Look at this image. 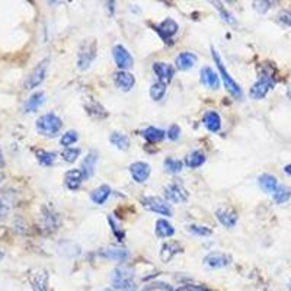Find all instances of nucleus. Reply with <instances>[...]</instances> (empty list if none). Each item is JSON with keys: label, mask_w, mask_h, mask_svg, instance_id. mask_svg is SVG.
Instances as JSON below:
<instances>
[{"label": "nucleus", "mask_w": 291, "mask_h": 291, "mask_svg": "<svg viewBox=\"0 0 291 291\" xmlns=\"http://www.w3.org/2000/svg\"><path fill=\"white\" fill-rule=\"evenodd\" d=\"M188 231L196 234V236H202V237H207V236H211L212 234V230L210 227H205V226H196V224H191L188 226Z\"/></svg>", "instance_id": "35"}, {"label": "nucleus", "mask_w": 291, "mask_h": 291, "mask_svg": "<svg viewBox=\"0 0 291 291\" xmlns=\"http://www.w3.org/2000/svg\"><path fill=\"white\" fill-rule=\"evenodd\" d=\"M80 154V150L79 148H73V147H67L63 153H61V157L67 162V163H73Z\"/></svg>", "instance_id": "37"}, {"label": "nucleus", "mask_w": 291, "mask_h": 291, "mask_svg": "<svg viewBox=\"0 0 291 291\" xmlns=\"http://www.w3.org/2000/svg\"><path fill=\"white\" fill-rule=\"evenodd\" d=\"M269 1H255L253 3V6H255V9L258 10V12H260V13H263V12H266L268 9H269Z\"/></svg>", "instance_id": "44"}, {"label": "nucleus", "mask_w": 291, "mask_h": 291, "mask_svg": "<svg viewBox=\"0 0 291 291\" xmlns=\"http://www.w3.org/2000/svg\"><path fill=\"white\" fill-rule=\"evenodd\" d=\"M178 252H180V244L179 243H176V242H166L162 246L160 258H162L163 262H169Z\"/></svg>", "instance_id": "26"}, {"label": "nucleus", "mask_w": 291, "mask_h": 291, "mask_svg": "<svg viewBox=\"0 0 291 291\" xmlns=\"http://www.w3.org/2000/svg\"><path fill=\"white\" fill-rule=\"evenodd\" d=\"M179 135H180V127H179L178 124H173V125H170V127H169V129H167V132H166V137L175 141V140H178V138H179Z\"/></svg>", "instance_id": "40"}, {"label": "nucleus", "mask_w": 291, "mask_h": 291, "mask_svg": "<svg viewBox=\"0 0 291 291\" xmlns=\"http://www.w3.org/2000/svg\"><path fill=\"white\" fill-rule=\"evenodd\" d=\"M109 195H111V186H109V185H100V186H97L96 189L92 191L90 199H92L95 204L102 205V204L108 199Z\"/></svg>", "instance_id": "25"}, {"label": "nucleus", "mask_w": 291, "mask_h": 291, "mask_svg": "<svg viewBox=\"0 0 291 291\" xmlns=\"http://www.w3.org/2000/svg\"><path fill=\"white\" fill-rule=\"evenodd\" d=\"M274 84H275V80L271 74H262L259 80L250 87L249 96L252 99H263L266 93L274 87Z\"/></svg>", "instance_id": "6"}, {"label": "nucleus", "mask_w": 291, "mask_h": 291, "mask_svg": "<svg viewBox=\"0 0 291 291\" xmlns=\"http://www.w3.org/2000/svg\"><path fill=\"white\" fill-rule=\"evenodd\" d=\"M109 141L119 150H128L129 147V138L122 132H112L109 137Z\"/></svg>", "instance_id": "30"}, {"label": "nucleus", "mask_w": 291, "mask_h": 291, "mask_svg": "<svg viewBox=\"0 0 291 291\" xmlns=\"http://www.w3.org/2000/svg\"><path fill=\"white\" fill-rule=\"evenodd\" d=\"M287 93H288V97L291 99V84H290V87H288V92H287Z\"/></svg>", "instance_id": "47"}, {"label": "nucleus", "mask_w": 291, "mask_h": 291, "mask_svg": "<svg viewBox=\"0 0 291 291\" xmlns=\"http://www.w3.org/2000/svg\"><path fill=\"white\" fill-rule=\"evenodd\" d=\"M215 217H217V220H218L224 227H228V228L234 227L236 223H237V214H236L233 210L226 208V207L218 208V210L215 211Z\"/></svg>", "instance_id": "17"}, {"label": "nucleus", "mask_w": 291, "mask_h": 291, "mask_svg": "<svg viewBox=\"0 0 291 291\" xmlns=\"http://www.w3.org/2000/svg\"><path fill=\"white\" fill-rule=\"evenodd\" d=\"M291 196V189L285 185H278V188L274 192V201L276 204H284L290 199Z\"/></svg>", "instance_id": "31"}, {"label": "nucleus", "mask_w": 291, "mask_h": 291, "mask_svg": "<svg viewBox=\"0 0 291 291\" xmlns=\"http://www.w3.org/2000/svg\"><path fill=\"white\" fill-rule=\"evenodd\" d=\"M156 234H157V237H162V239L170 237L175 234V228L169 221H166L164 218H160L156 221Z\"/></svg>", "instance_id": "28"}, {"label": "nucleus", "mask_w": 291, "mask_h": 291, "mask_svg": "<svg viewBox=\"0 0 291 291\" xmlns=\"http://www.w3.org/2000/svg\"><path fill=\"white\" fill-rule=\"evenodd\" d=\"M164 196H166V199H169L175 204H183V202L188 201L189 194L183 188L182 183L173 182V183H170L164 188Z\"/></svg>", "instance_id": "8"}, {"label": "nucleus", "mask_w": 291, "mask_h": 291, "mask_svg": "<svg viewBox=\"0 0 291 291\" xmlns=\"http://www.w3.org/2000/svg\"><path fill=\"white\" fill-rule=\"evenodd\" d=\"M164 93H166V84H164V83L156 81V83L151 84V87H150V96H151L153 100H160V99H163Z\"/></svg>", "instance_id": "33"}, {"label": "nucleus", "mask_w": 291, "mask_h": 291, "mask_svg": "<svg viewBox=\"0 0 291 291\" xmlns=\"http://www.w3.org/2000/svg\"><path fill=\"white\" fill-rule=\"evenodd\" d=\"M284 170H285V173L291 175V163H290V164H287V166L284 167Z\"/></svg>", "instance_id": "45"}, {"label": "nucleus", "mask_w": 291, "mask_h": 291, "mask_svg": "<svg viewBox=\"0 0 291 291\" xmlns=\"http://www.w3.org/2000/svg\"><path fill=\"white\" fill-rule=\"evenodd\" d=\"M129 172H131V176L135 182L141 183V182H146L150 176V164L146 163V162H134L131 166H129Z\"/></svg>", "instance_id": "12"}, {"label": "nucleus", "mask_w": 291, "mask_h": 291, "mask_svg": "<svg viewBox=\"0 0 291 291\" xmlns=\"http://www.w3.org/2000/svg\"><path fill=\"white\" fill-rule=\"evenodd\" d=\"M132 269L128 266H118L112 272V285L119 290H125L132 285Z\"/></svg>", "instance_id": "7"}, {"label": "nucleus", "mask_w": 291, "mask_h": 291, "mask_svg": "<svg viewBox=\"0 0 291 291\" xmlns=\"http://www.w3.org/2000/svg\"><path fill=\"white\" fill-rule=\"evenodd\" d=\"M196 61H198V58L194 52L183 51L176 57V67L179 70H189L196 64Z\"/></svg>", "instance_id": "21"}, {"label": "nucleus", "mask_w": 291, "mask_h": 291, "mask_svg": "<svg viewBox=\"0 0 291 291\" xmlns=\"http://www.w3.org/2000/svg\"><path fill=\"white\" fill-rule=\"evenodd\" d=\"M3 164V159H1V150H0V166Z\"/></svg>", "instance_id": "48"}, {"label": "nucleus", "mask_w": 291, "mask_h": 291, "mask_svg": "<svg viewBox=\"0 0 291 291\" xmlns=\"http://www.w3.org/2000/svg\"><path fill=\"white\" fill-rule=\"evenodd\" d=\"M178 29H179V26H178V23H176L172 17H166L164 20H162V22L156 26L157 33H159V35L162 36V39H164V41H170V39L176 35Z\"/></svg>", "instance_id": "10"}, {"label": "nucleus", "mask_w": 291, "mask_h": 291, "mask_svg": "<svg viewBox=\"0 0 291 291\" xmlns=\"http://www.w3.org/2000/svg\"><path fill=\"white\" fill-rule=\"evenodd\" d=\"M55 153L51 151H45V150H36V159L39 162V164L42 166H51L55 162Z\"/></svg>", "instance_id": "32"}, {"label": "nucleus", "mask_w": 291, "mask_h": 291, "mask_svg": "<svg viewBox=\"0 0 291 291\" xmlns=\"http://www.w3.org/2000/svg\"><path fill=\"white\" fill-rule=\"evenodd\" d=\"M205 162V154L201 150H194L192 153H189L185 159V163L191 167V169H196L201 164H204Z\"/></svg>", "instance_id": "29"}, {"label": "nucleus", "mask_w": 291, "mask_h": 291, "mask_svg": "<svg viewBox=\"0 0 291 291\" xmlns=\"http://www.w3.org/2000/svg\"><path fill=\"white\" fill-rule=\"evenodd\" d=\"M108 221H109V224L112 226V231H113V234L118 237V240H122L124 239V231L115 224V221H113V218L112 217H108Z\"/></svg>", "instance_id": "42"}, {"label": "nucleus", "mask_w": 291, "mask_h": 291, "mask_svg": "<svg viewBox=\"0 0 291 291\" xmlns=\"http://www.w3.org/2000/svg\"><path fill=\"white\" fill-rule=\"evenodd\" d=\"M212 4H215V6H217V9L220 10L223 20H226V22H228V23H236V19L233 17V15H231L230 12H227L226 9H223V6H221L218 1H212Z\"/></svg>", "instance_id": "39"}, {"label": "nucleus", "mask_w": 291, "mask_h": 291, "mask_svg": "<svg viewBox=\"0 0 291 291\" xmlns=\"http://www.w3.org/2000/svg\"><path fill=\"white\" fill-rule=\"evenodd\" d=\"M113 80H115L116 87L121 89L122 92H128V90H131V89L134 87V84H135V77H134L131 73L124 71V70L116 71V73L113 74Z\"/></svg>", "instance_id": "14"}, {"label": "nucleus", "mask_w": 291, "mask_h": 291, "mask_svg": "<svg viewBox=\"0 0 291 291\" xmlns=\"http://www.w3.org/2000/svg\"><path fill=\"white\" fill-rule=\"evenodd\" d=\"M83 179H84L83 172L79 170V169L68 170V172H65V175H64V183H65V186H67L68 189H71V191L79 189V186L81 185Z\"/></svg>", "instance_id": "19"}, {"label": "nucleus", "mask_w": 291, "mask_h": 291, "mask_svg": "<svg viewBox=\"0 0 291 291\" xmlns=\"http://www.w3.org/2000/svg\"><path fill=\"white\" fill-rule=\"evenodd\" d=\"M61 127H63V121L54 112L44 113L42 116H39L36 119V129L41 135H45V137L57 135L60 132Z\"/></svg>", "instance_id": "1"}, {"label": "nucleus", "mask_w": 291, "mask_h": 291, "mask_svg": "<svg viewBox=\"0 0 291 291\" xmlns=\"http://www.w3.org/2000/svg\"><path fill=\"white\" fill-rule=\"evenodd\" d=\"M163 164H164V169L170 173H179L183 167V163L178 159H173V157H166Z\"/></svg>", "instance_id": "34"}, {"label": "nucleus", "mask_w": 291, "mask_h": 291, "mask_svg": "<svg viewBox=\"0 0 291 291\" xmlns=\"http://www.w3.org/2000/svg\"><path fill=\"white\" fill-rule=\"evenodd\" d=\"M141 291H172V287L164 282H153L146 285Z\"/></svg>", "instance_id": "38"}, {"label": "nucleus", "mask_w": 291, "mask_h": 291, "mask_svg": "<svg viewBox=\"0 0 291 291\" xmlns=\"http://www.w3.org/2000/svg\"><path fill=\"white\" fill-rule=\"evenodd\" d=\"M45 102V93L44 92H35L23 105V109L25 112H33L36 111L42 103Z\"/></svg>", "instance_id": "24"}, {"label": "nucleus", "mask_w": 291, "mask_h": 291, "mask_svg": "<svg viewBox=\"0 0 291 291\" xmlns=\"http://www.w3.org/2000/svg\"><path fill=\"white\" fill-rule=\"evenodd\" d=\"M112 54H113V60H115L116 65H118L119 68H122V70L129 68V67L132 65V63H134L132 55H131L122 45H119V44H116V45L112 48Z\"/></svg>", "instance_id": "9"}, {"label": "nucleus", "mask_w": 291, "mask_h": 291, "mask_svg": "<svg viewBox=\"0 0 291 291\" xmlns=\"http://www.w3.org/2000/svg\"><path fill=\"white\" fill-rule=\"evenodd\" d=\"M211 52H212V58H214V61H215V64H217V68H218V71H220V74H221V79H223V81H224V87H226L234 97H242V89H240V86H239V84L236 83V80L228 74V71H227V68H226V65H224V63H223L220 54L215 51L214 47H211Z\"/></svg>", "instance_id": "2"}, {"label": "nucleus", "mask_w": 291, "mask_h": 291, "mask_svg": "<svg viewBox=\"0 0 291 291\" xmlns=\"http://www.w3.org/2000/svg\"><path fill=\"white\" fill-rule=\"evenodd\" d=\"M96 162H97V153L95 150H90L81 162V172H83L84 179H89L93 175Z\"/></svg>", "instance_id": "20"}, {"label": "nucleus", "mask_w": 291, "mask_h": 291, "mask_svg": "<svg viewBox=\"0 0 291 291\" xmlns=\"http://www.w3.org/2000/svg\"><path fill=\"white\" fill-rule=\"evenodd\" d=\"M48 63H49V60L44 58L33 67V70L28 74V77L23 83L25 89H35L36 86H39L44 81V79L47 76V70H48Z\"/></svg>", "instance_id": "4"}, {"label": "nucleus", "mask_w": 291, "mask_h": 291, "mask_svg": "<svg viewBox=\"0 0 291 291\" xmlns=\"http://www.w3.org/2000/svg\"><path fill=\"white\" fill-rule=\"evenodd\" d=\"M141 135L148 141V143H159L166 137V132L160 128L156 127H147L146 129H143Z\"/></svg>", "instance_id": "27"}, {"label": "nucleus", "mask_w": 291, "mask_h": 291, "mask_svg": "<svg viewBox=\"0 0 291 291\" xmlns=\"http://www.w3.org/2000/svg\"><path fill=\"white\" fill-rule=\"evenodd\" d=\"M99 255L103 256V258H108V259H112V260H118V262H124L128 259V250L121 247V246H108V247H103L99 250Z\"/></svg>", "instance_id": "13"}, {"label": "nucleus", "mask_w": 291, "mask_h": 291, "mask_svg": "<svg viewBox=\"0 0 291 291\" xmlns=\"http://www.w3.org/2000/svg\"><path fill=\"white\" fill-rule=\"evenodd\" d=\"M96 51H97V42L95 39H86L80 45L79 55H77V67L80 70H87L93 60L96 58Z\"/></svg>", "instance_id": "3"}, {"label": "nucleus", "mask_w": 291, "mask_h": 291, "mask_svg": "<svg viewBox=\"0 0 291 291\" xmlns=\"http://www.w3.org/2000/svg\"><path fill=\"white\" fill-rule=\"evenodd\" d=\"M202 124L205 125V128L208 131L217 132L221 128V118H220V115L215 111H208L202 116Z\"/></svg>", "instance_id": "22"}, {"label": "nucleus", "mask_w": 291, "mask_h": 291, "mask_svg": "<svg viewBox=\"0 0 291 291\" xmlns=\"http://www.w3.org/2000/svg\"><path fill=\"white\" fill-rule=\"evenodd\" d=\"M258 183L260 186V189L266 194H274L275 189L278 188V180L274 175H269V173H263L258 178Z\"/></svg>", "instance_id": "23"}, {"label": "nucleus", "mask_w": 291, "mask_h": 291, "mask_svg": "<svg viewBox=\"0 0 291 291\" xmlns=\"http://www.w3.org/2000/svg\"><path fill=\"white\" fill-rule=\"evenodd\" d=\"M3 256H4V253H3V250H1V249H0V259H1V258H3Z\"/></svg>", "instance_id": "49"}, {"label": "nucleus", "mask_w": 291, "mask_h": 291, "mask_svg": "<svg viewBox=\"0 0 291 291\" xmlns=\"http://www.w3.org/2000/svg\"><path fill=\"white\" fill-rule=\"evenodd\" d=\"M153 71L157 74L159 81H162L164 84H167L173 79V74H175V68L170 64L162 63V61H157L153 64Z\"/></svg>", "instance_id": "15"}, {"label": "nucleus", "mask_w": 291, "mask_h": 291, "mask_svg": "<svg viewBox=\"0 0 291 291\" xmlns=\"http://www.w3.org/2000/svg\"><path fill=\"white\" fill-rule=\"evenodd\" d=\"M231 262V258L223 252H211L204 258V265L208 268H223Z\"/></svg>", "instance_id": "11"}, {"label": "nucleus", "mask_w": 291, "mask_h": 291, "mask_svg": "<svg viewBox=\"0 0 291 291\" xmlns=\"http://www.w3.org/2000/svg\"><path fill=\"white\" fill-rule=\"evenodd\" d=\"M288 288H290V290H291V279H290V287H288Z\"/></svg>", "instance_id": "50"}, {"label": "nucleus", "mask_w": 291, "mask_h": 291, "mask_svg": "<svg viewBox=\"0 0 291 291\" xmlns=\"http://www.w3.org/2000/svg\"><path fill=\"white\" fill-rule=\"evenodd\" d=\"M201 83L210 89L217 90L220 87V79L217 73L211 67H202L201 68Z\"/></svg>", "instance_id": "18"}, {"label": "nucleus", "mask_w": 291, "mask_h": 291, "mask_svg": "<svg viewBox=\"0 0 291 291\" xmlns=\"http://www.w3.org/2000/svg\"><path fill=\"white\" fill-rule=\"evenodd\" d=\"M122 291H135V290H134V287H132V285H131V287H128V288H125V290H122Z\"/></svg>", "instance_id": "46"}, {"label": "nucleus", "mask_w": 291, "mask_h": 291, "mask_svg": "<svg viewBox=\"0 0 291 291\" xmlns=\"http://www.w3.org/2000/svg\"><path fill=\"white\" fill-rule=\"evenodd\" d=\"M77 138H79L77 132H76V131H73V129H70V131H67L65 134H63V135H61V140H60V143H61V146H64V147L67 148V147H70L73 143H76V141H77Z\"/></svg>", "instance_id": "36"}, {"label": "nucleus", "mask_w": 291, "mask_h": 291, "mask_svg": "<svg viewBox=\"0 0 291 291\" xmlns=\"http://www.w3.org/2000/svg\"><path fill=\"white\" fill-rule=\"evenodd\" d=\"M176 291H211V290L201 287V285H183V287L178 288Z\"/></svg>", "instance_id": "43"}, {"label": "nucleus", "mask_w": 291, "mask_h": 291, "mask_svg": "<svg viewBox=\"0 0 291 291\" xmlns=\"http://www.w3.org/2000/svg\"><path fill=\"white\" fill-rule=\"evenodd\" d=\"M141 204L146 210L166 215V217H172L173 215V210L172 207L160 196H144L141 198Z\"/></svg>", "instance_id": "5"}, {"label": "nucleus", "mask_w": 291, "mask_h": 291, "mask_svg": "<svg viewBox=\"0 0 291 291\" xmlns=\"http://www.w3.org/2000/svg\"><path fill=\"white\" fill-rule=\"evenodd\" d=\"M278 19H279V22H281L282 25L291 28V12H288V10H281L279 15H278Z\"/></svg>", "instance_id": "41"}, {"label": "nucleus", "mask_w": 291, "mask_h": 291, "mask_svg": "<svg viewBox=\"0 0 291 291\" xmlns=\"http://www.w3.org/2000/svg\"><path fill=\"white\" fill-rule=\"evenodd\" d=\"M31 285L33 291H48L47 284H48V274L44 269H36L29 275Z\"/></svg>", "instance_id": "16"}]
</instances>
